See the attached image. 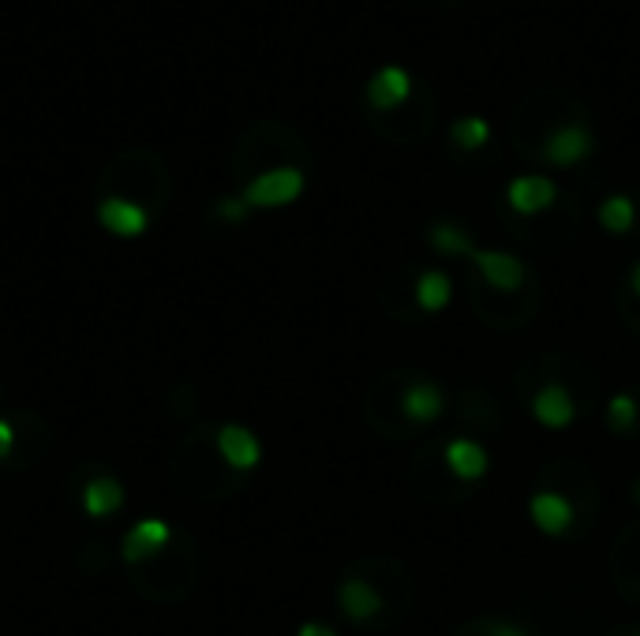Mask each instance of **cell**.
Returning a JSON list of instances; mask_svg holds the SVG:
<instances>
[{
	"label": "cell",
	"instance_id": "cell-16",
	"mask_svg": "<svg viewBox=\"0 0 640 636\" xmlns=\"http://www.w3.org/2000/svg\"><path fill=\"white\" fill-rule=\"evenodd\" d=\"M633 218H637V210H633V202H629L626 195H611V199H603L600 225L607 232H629V229H633Z\"/></svg>",
	"mask_w": 640,
	"mask_h": 636
},
{
	"label": "cell",
	"instance_id": "cell-17",
	"mask_svg": "<svg viewBox=\"0 0 640 636\" xmlns=\"http://www.w3.org/2000/svg\"><path fill=\"white\" fill-rule=\"evenodd\" d=\"M450 136L461 150H480L483 142L491 139V128H488V120H483V117H464L450 128Z\"/></svg>",
	"mask_w": 640,
	"mask_h": 636
},
{
	"label": "cell",
	"instance_id": "cell-10",
	"mask_svg": "<svg viewBox=\"0 0 640 636\" xmlns=\"http://www.w3.org/2000/svg\"><path fill=\"white\" fill-rule=\"evenodd\" d=\"M341 610L353 622H371L382 610V595L367 580H345L341 584Z\"/></svg>",
	"mask_w": 640,
	"mask_h": 636
},
{
	"label": "cell",
	"instance_id": "cell-13",
	"mask_svg": "<svg viewBox=\"0 0 640 636\" xmlns=\"http://www.w3.org/2000/svg\"><path fill=\"white\" fill-rule=\"evenodd\" d=\"M101 221L120 236H136L142 232V225H147V213L131 207V202H106V207H101Z\"/></svg>",
	"mask_w": 640,
	"mask_h": 636
},
{
	"label": "cell",
	"instance_id": "cell-4",
	"mask_svg": "<svg viewBox=\"0 0 640 636\" xmlns=\"http://www.w3.org/2000/svg\"><path fill=\"white\" fill-rule=\"evenodd\" d=\"M532 416L540 419L543 427H551V430L570 427L573 416H577V405H573L570 389L559 386V382L543 386L540 394H535V401H532Z\"/></svg>",
	"mask_w": 640,
	"mask_h": 636
},
{
	"label": "cell",
	"instance_id": "cell-18",
	"mask_svg": "<svg viewBox=\"0 0 640 636\" xmlns=\"http://www.w3.org/2000/svg\"><path fill=\"white\" fill-rule=\"evenodd\" d=\"M120 487L112 484V479H98V484L87 487V509L95 513V517H106V513H112L120 506Z\"/></svg>",
	"mask_w": 640,
	"mask_h": 636
},
{
	"label": "cell",
	"instance_id": "cell-25",
	"mask_svg": "<svg viewBox=\"0 0 640 636\" xmlns=\"http://www.w3.org/2000/svg\"><path fill=\"white\" fill-rule=\"evenodd\" d=\"M637 498H640V479H637Z\"/></svg>",
	"mask_w": 640,
	"mask_h": 636
},
{
	"label": "cell",
	"instance_id": "cell-20",
	"mask_svg": "<svg viewBox=\"0 0 640 636\" xmlns=\"http://www.w3.org/2000/svg\"><path fill=\"white\" fill-rule=\"evenodd\" d=\"M488 636H529V633H521L518 625H510V622H494Z\"/></svg>",
	"mask_w": 640,
	"mask_h": 636
},
{
	"label": "cell",
	"instance_id": "cell-1",
	"mask_svg": "<svg viewBox=\"0 0 640 636\" xmlns=\"http://www.w3.org/2000/svg\"><path fill=\"white\" fill-rule=\"evenodd\" d=\"M304 191V177L296 169H274L259 177L247 188L244 202H252V207H285V202H293L296 195Z\"/></svg>",
	"mask_w": 640,
	"mask_h": 636
},
{
	"label": "cell",
	"instance_id": "cell-22",
	"mask_svg": "<svg viewBox=\"0 0 640 636\" xmlns=\"http://www.w3.org/2000/svg\"><path fill=\"white\" fill-rule=\"evenodd\" d=\"M301 636H337L334 629H326V625H304Z\"/></svg>",
	"mask_w": 640,
	"mask_h": 636
},
{
	"label": "cell",
	"instance_id": "cell-8",
	"mask_svg": "<svg viewBox=\"0 0 640 636\" xmlns=\"http://www.w3.org/2000/svg\"><path fill=\"white\" fill-rule=\"evenodd\" d=\"M401 408H405L412 424H435L442 408H446V394L435 382H412L401 397Z\"/></svg>",
	"mask_w": 640,
	"mask_h": 636
},
{
	"label": "cell",
	"instance_id": "cell-3",
	"mask_svg": "<svg viewBox=\"0 0 640 636\" xmlns=\"http://www.w3.org/2000/svg\"><path fill=\"white\" fill-rule=\"evenodd\" d=\"M592 147H595L592 131L584 125H565L547 139L543 158L551 161V166H577V161H584L588 153H592Z\"/></svg>",
	"mask_w": 640,
	"mask_h": 636
},
{
	"label": "cell",
	"instance_id": "cell-24",
	"mask_svg": "<svg viewBox=\"0 0 640 636\" xmlns=\"http://www.w3.org/2000/svg\"><path fill=\"white\" fill-rule=\"evenodd\" d=\"M633 289H637V296H640V262L633 266Z\"/></svg>",
	"mask_w": 640,
	"mask_h": 636
},
{
	"label": "cell",
	"instance_id": "cell-14",
	"mask_svg": "<svg viewBox=\"0 0 640 636\" xmlns=\"http://www.w3.org/2000/svg\"><path fill=\"white\" fill-rule=\"evenodd\" d=\"M431 248L442 251V255H472L476 251V244H472L469 232L457 229V225L439 221L435 229H431Z\"/></svg>",
	"mask_w": 640,
	"mask_h": 636
},
{
	"label": "cell",
	"instance_id": "cell-19",
	"mask_svg": "<svg viewBox=\"0 0 640 636\" xmlns=\"http://www.w3.org/2000/svg\"><path fill=\"white\" fill-rule=\"evenodd\" d=\"M607 424H611V430H618V435L633 430V424H637V397L633 394L611 397V405H607Z\"/></svg>",
	"mask_w": 640,
	"mask_h": 636
},
{
	"label": "cell",
	"instance_id": "cell-7",
	"mask_svg": "<svg viewBox=\"0 0 640 636\" xmlns=\"http://www.w3.org/2000/svg\"><path fill=\"white\" fill-rule=\"evenodd\" d=\"M408 90H412L408 71L397 68V64H390V68H382L378 76H371L367 98H371V106H375V109H394V106H401V101L408 98Z\"/></svg>",
	"mask_w": 640,
	"mask_h": 636
},
{
	"label": "cell",
	"instance_id": "cell-5",
	"mask_svg": "<svg viewBox=\"0 0 640 636\" xmlns=\"http://www.w3.org/2000/svg\"><path fill=\"white\" fill-rule=\"evenodd\" d=\"M529 513H532L535 528H540L543 536H562V531L573 525V506L562 495H554V490H540V495H532Z\"/></svg>",
	"mask_w": 640,
	"mask_h": 636
},
{
	"label": "cell",
	"instance_id": "cell-23",
	"mask_svg": "<svg viewBox=\"0 0 640 636\" xmlns=\"http://www.w3.org/2000/svg\"><path fill=\"white\" fill-rule=\"evenodd\" d=\"M8 446H12V427L0 424V454H8Z\"/></svg>",
	"mask_w": 640,
	"mask_h": 636
},
{
	"label": "cell",
	"instance_id": "cell-9",
	"mask_svg": "<svg viewBox=\"0 0 640 636\" xmlns=\"http://www.w3.org/2000/svg\"><path fill=\"white\" fill-rule=\"evenodd\" d=\"M446 465L457 479H483V471H488V449L472 443V438H450Z\"/></svg>",
	"mask_w": 640,
	"mask_h": 636
},
{
	"label": "cell",
	"instance_id": "cell-2",
	"mask_svg": "<svg viewBox=\"0 0 640 636\" xmlns=\"http://www.w3.org/2000/svg\"><path fill=\"white\" fill-rule=\"evenodd\" d=\"M469 259L476 262L480 277L491 285V289H499V292L521 289V281H524V262L521 259H513V255H505V251H488V248H476Z\"/></svg>",
	"mask_w": 640,
	"mask_h": 636
},
{
	"label": "cell",
	"instance_id": "cell-11",
	"mask_svg": "<svg viewBox=\"0 0 640 636\" xmlns=\"http://www.w3.org/2000/svg\"><path fill=\"white\" fill-rule=\"evenodd\" d=\"M218 446H221V454H225V460H229L233 468H252V465H259V443H255L252 430H244V427H225L221 438H218Z\"/></svg>",
	"mask_w": 640,
	"mask_h": 636
},
{
	"label": "cell",
	"instance_id": "cell-12",
	"mask_svg": "<svg viewBox=\"0 0 640 636\" xmlns=\"http://www.w3.org/2000/svg\"><path fill=\"white\" fill-rule=\"evenodd\" d=\"M453 296V281L442 270H427L420 274L416 281V304L423 307V311H442V307L450 304Z\"/></svg>",
	"mask_w": 640,
	"mask_h": 636
},
{
	"label": "cell",
	"instance_id": "cell-15",
	"mask_svg": "<svg viewBox=\"0 0 640 636\" xmlns=\"http://www.w3.org/2000/svg\"><path fill=\"white\" fill-rule=\"evenodd\" d=\"M165 539H169V528H165L161 520H147V525H139L128 536V547H124V554H128V558H142V554L158 550Z\"/></svg>",
	"mask_w": 640,
	"mask_h": 636
},
{
	"label": "cell",
	"instance_id": "cell-6",
	"mask_svg": "<svg viewBox=\"0 0 640 636\" xmlns=\"http://www.w3.org/2000/svg\"><path fill=\"white\" fill-rule=\"evenodd\" d=\"M554 183L547 177H518L510 183V191H505V199H510V207L518 213H540L554 202Z\"/></svg>",
	"mask_w": 640,
	"mask_h": 636
},
{
	"label": "cell",
	"instance_id": "cell-21",
	"mask_svg": "<svg viewBox=\"0 0 640 636\" xmlns=\"http://www.w3.org/2000/svg\"><path fill=\"white\" fill-rule=\"evenodd\" d=\"M221 213L229 221H240L244 218V202H221Z\"/></svg>",
	"mask_w": 640,
	"mask_h": 636
}]
</instances>
